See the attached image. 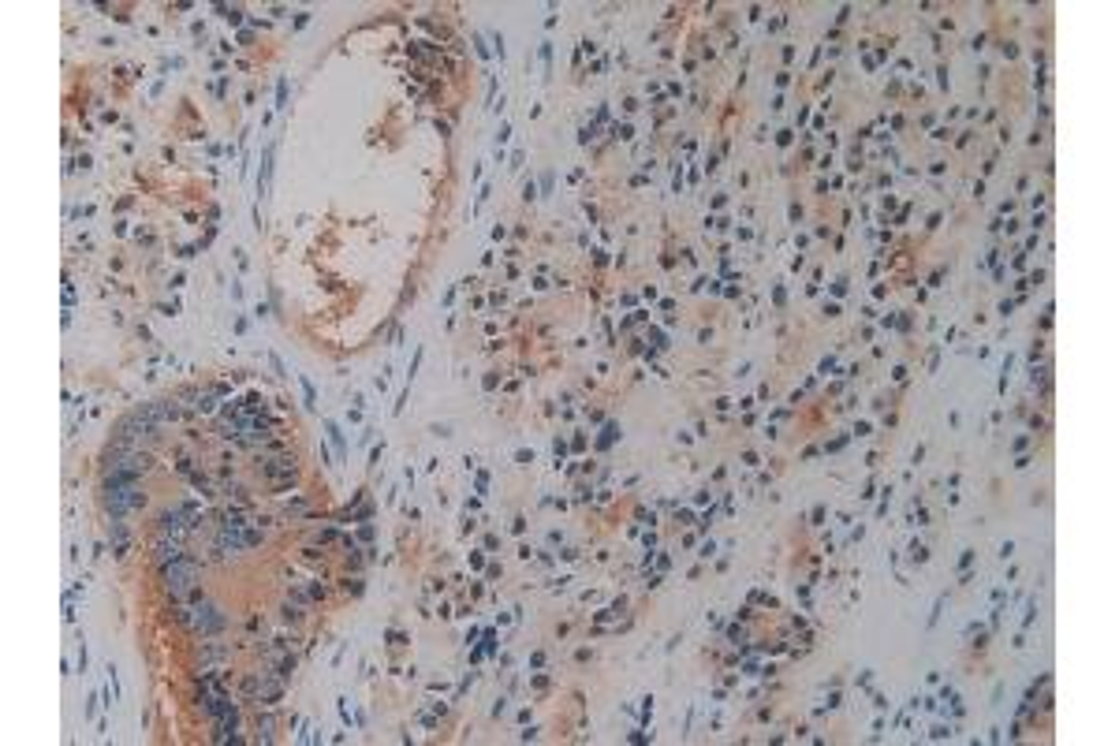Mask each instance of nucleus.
I'll return each instance as SVG.
<instances>
[{
  "label": "nucleus",
  "instance_id": "f03ea898",
  "mask_svg": "<svg viewBox=\"0 0 1119 746\" xmlns=\"http://www.w3.org/2000/svg\"><path fill=\"white\" fill-rule=\"evenodd\" d=\"M165 582L172 589V598H186L195 589V582H198V564H195V560H186V556H179L176 564L165 568Z\"/></svg>",
  "mask_w": 1119,
  "mask_h": 746
},
{
  "label": "nucleus",
  "instance_id": "7ed1b4c3",
  "mask_svg": "<svg viewBox=\"0 0 1119 746\" xmlns=\"http://www.w3.org/2000/svg\"><path fill=\"white\" fill-rule=\"evenodd\" d=\"M105 508L120 519L123 512L142 508V493H139L131 482H123V485H105Z\"/></svg>",
  "mask_w": 1119,
  "mask_h": 746
},
{
  "label": "nucleus",
  "instance_id": "f257e3e1",
  "mask_svg": "<svg viewBox=\"0 0 1119 746\" xmlns=\"http://www.w3.org/2000/svg\"><path fill=\"white\" fill-rule=\"evenodd\" d=\"M142 471H146V455H139V452H116V455L109 459V478H105V485L135 482Z\"/></svg>",
  "mask_w": 1119,
  "mask_h": 746
}]
</instances>
